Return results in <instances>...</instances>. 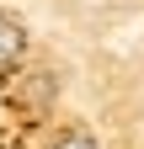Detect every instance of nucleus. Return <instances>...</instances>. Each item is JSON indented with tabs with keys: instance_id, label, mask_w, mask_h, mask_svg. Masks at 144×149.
<instances>
[{
	"instance_id": "obj_2",
	"label": "nucleus",
	"mask_w": 144,
	"mask_h": 149,
	"mask_svg": "<svg viewBox=\"0 0 144 149\" xmlns=\"http://www.w3.org/2000/svg\"><path fill=\"white\" fill-rule=\"evenodd\" d=\"M53 149H101V144H96L91 133H80V128H75V133H64V139L53 144Z\"/></svg>"
},
{
	"instance_id": "obj_1",
	"label": "nucleus",
	"mask_w": 144,
	"mask_h": 149,
	"mask_svg": "<svg viewBox=\"0 0 144 149\" xmlns=\"http://www.w3.org/2000/svg\"><path fill=\"white\" fill-rule=\"evenodd\" d=\"M22 53H27V32H22V22L0 11V69H11Z\"/></svg>"
}]
</instances>
